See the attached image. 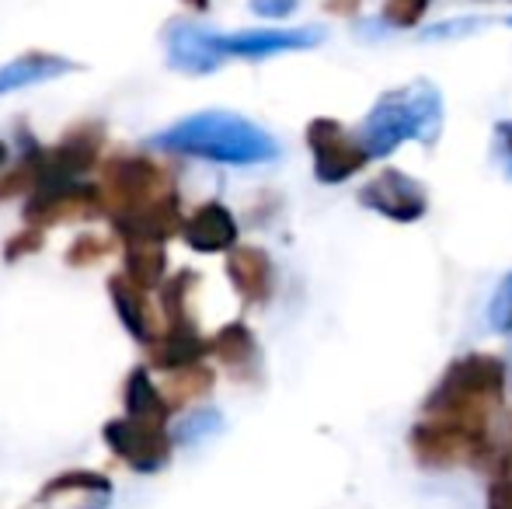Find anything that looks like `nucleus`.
Wrapping results in <instances>:
<instances>
[{"mask_svg": "<svg viewBox=\"0 0 512 509\" xmlns=\"http://www.w3.org/2000/svg\"><path fill=\"white\" fill-rule=\"evenodd\" d=\"M509 398V363L492 353H464L446 363L439 381L425 394L418 419L436 426L457 429V433L495 443V422L506 412Z\"/></svg>", "mask_w": 512, "mask_h": 509, "instance_id": "f257e3e1", "label": "nucleus"}, {"mask_svg": "<svg viewBox=\"0 0 512 509\" xmlns=\"http://www.w3.org/2000/svg\"><path fill=\"white\" fill-rule=\"evenodd\" d=\"M324 39L321 28H248L234 35H213L192 25L168 32V63L182 74H213L227 60H269L279 53H300Z\"/></svg>", "mask_w": 512, "mask_h": 509, "instance_id": "f03ea898", "label": "nucleus"}, {"mask_svg": "<svg viewBox=\"0 0 512 509\" xmlns=\"http://www.w3.org/2000/svg\"><path fill=\"white\" fill-rule=\"evenodd\" d=\"M157 147L182 157H199L213 164H265L279 157V143L269 129L227 109H206L189 119H178L164 133H157Z\"/></svg>", "mask_w": 512, "mask_h": 509, "instance_id": "7ed1b4c3", "label": "nucleus"}, {"mask_svg": "<svg viewBox=\"0 0 512 509\" xmlns=\"http://www.w3.org/2000/svg\"><path fill=\"white\" fill-rule=\"evenodd\" d=\"M443 91L432 81L418 77L401 88H391L373 102L366 112L359 136H363L370 157H387L405 143H436L443 133Z\"/></svg>", "mask_w": 512, "mask_h": 509, "instance_id": "20e7f679", "label": "nucleus"}, {"mask_svg": "<svg viewBox=\"0 0 512 509\" xmlns=\"http://www.w3.org/2000/svg\"><path fill=\"white\" fill-rule=\"evenodd\" d=\"M102 206L112 220L129 217L136 210L161 203L175 192V178L164 164L150 161V157H112L102 168Z\"/></svg>", "mask_w": 512, "mask_h": 509, "instance_id": "39448f33", "label": "nucleus"}, {"mask_svg": "<svg viewBox=\"0 0 512 509\" xmlns=\"http://www.w3.org/2000/svg\"><path fill=\"white\" fill-rule=\"evenodd\" d=\"M307 147L314 157V178L321 185H342L356 178L373 161L359 129L342 126L331 116H317L307 123Z\"/></svg>", "mask_w": 512, "mask_h": 509, "instance_id": "423d86ee", "label": "nucleus"}, {"mask_svg": "<svg viewBox=\"0 0 512 509\" xmlns=\"http://www.w3.org/2000/svg\"><path fill=\"white\" fill-rule=\"evenodd\" d=\"M102 143H105V129L98 123H84V126L70 129L56 147H46V150L35 147L32 154H28V161H32V168H35V178H39L35 189H42V185L81 182L98 164V157H102Z\"/></svg>", "mask_w": 512, "mask_h": 509, "instance_id": "0eeeda50", "label": "nucleus"}, {"mask_svg": "<svg viewBox=\"0 0 512 509\" xmlns=\"http://www.w3.org/2000/svg\"><path fill=\"white\" fill-rule=\"evenodd\" d=\"M359 206L391 224H418L429 213V192L418 178L401 168H380L370 182L359 189Z\"/></svg>", "mask_w": 512, "mask_h": 509, "instance_id": "6e6552de", "label": "nucleus"}, {"mask_svg": "<svg viewBox=\"0 0 512 509\" xmlns=\"http://www.w3.org/2000/svg\"><path fill=\"white\" fill-rule=\"evenodd\" d=\"M105 443L112 447V454L119 457L122 464H129L140 475H154L168 464L171 457V436L164 426H154V422L133 419V415H122V419H112L102 429Z\"/></svg>", "mask_w": 512, "mask_h": 509, "instance_id": "1a4fd4ad", "label": "nucleus"}, {"mask_svg": "<svg viewBox=\"0 0 512 509\" xmlns=\"http://www.w3.org/2000/svg\"><path fill=\"white\" fill-rule=\"evenodd\" d=\"M105 213L102 192L88 182H63V185H42L25 199V220L28 227L67 224V220H84Z\"/></svg>", "mask_w": 512, "mask_h": 509, "instance_id": "9d476101", "label": "nucleus"}, {"mask_svg": "<svg viewBox=\"0 0 512 509\" xmlns=\"http://www.w3.org/2000/svg\"><path fill=\"white\" fill-rule=\"evenodd\" d=\"M112 482L98 471H63L39 489L25 509H108Z\"/></svg>", "mask_w": 512, "mask_h": 509, "instance_id": "9b49d317", "label": "nucleus"}, {"mask_svg": "<svg viewBox=\"0 0 512 509\" xmlns=\"http://www.w3.org/2000/svg\"><path fill=\"white\" fill-rule=\"evenodd\" d=\"M147 356L164 374H175V370L196 367V363L206 360L209 339L199 335L196 321H178V325H164L161 332L147 342Z\"/></svg>", "mask_w": 512, "mask_h": 509, "instance_id": "f8f14e48", "label": "nucleus"}, {"mask_svg": "<svg viewBox=\"0 0 512 509\" xmlns=\"http://www.w3.org/2000/svg\"><path fill=\"white\" fill-rule=\"evenodd\" d=\"M182 238L192 252L216 255L237 248V217L223 203H203L192 217H185Z\"/></svg>", "mask_w": 512, "mask_h": 509, "instance_id": "ddd939ff", "label": "nucleus"}, {"mask_svg": "<svg viewBox=\"0 0 512 509\" xmlns=\"http://www.w3.org/2000/svg\"><path fill=\"white\" fill-rule=\"evenodd\" d=\"M108 293H112L115 314H119V321L126 325V332L136 335L143 346H147V342L164 328L161 307L150 304L147 290H143V286H136L133 279L126 276V272H122V276H112V283H108Z\"/></svg>", "mask_w": 512, "mask_h": 509, "instance_id": "4468645a", "label": "nucleus"}, {"mask_svg": "<svg viewBox=\"0 0 512 509\" xmlns=\"http://www.w3.org/2000/svg\"><path fill=\"white\" fill-rule=\"evenodd\" d=\"M227 276L248 304H265L272 297V286H276L272 258L258 245H237L234 252H227Z\"/></svg>", "mask_w": 512, "mask_h": 509, "instance_id": "2eb2a0df", "label": "nucleus"}, {"mask_svg": "<svg viewBox=\"0 0 512 509\" xmlns=\"http://www.w3.org/2000/svg\"><path fill=\"white\" fill-rule=\"evenodd\" d=\"M115 231L129 241H154V245H164L168 238H175V234H182L185 227V217H182V203H178V196H168L161 199V203L147 206V210H136L129 213V217H119L112 220Z\"/></svg>", "mask_w": 512, "mask_h": 509, "instance_id": "dca6fc26", "label": "nucleus"}, {"mask_svg": "<svg viewBox=\"0 0 512 509\" xmlns=\"http://www.w3.org/2000/svg\"><path fill=\"white\" fill-rule=\"evenodd\" d=\"M74 70H77V63L67 60V56L28 49V53H21L18 60L0 67V98L14 95V91H21V88H35V84L56 81V77H67V74H74Z\"/></svg>", "mask_w": 512, "mask_h": 509, "instance_id": "f3484780", "label": "nucleus"}, {"mask_svg": "<svg viewBox=\"0 0 512 509\" xmlns=\"http://www.w3.org/2000/svg\"><path fill=\"white\" fill-rule=\"evenodd\" d=\"M126 415L143 422H154V426H168L171 405L164 398V391L154 384V377L147 370H133L126 381Z\"/></svg>", "mask_w": 512, "mask_h": 509, "instance_id": "a211bd4d", "label": "nucleus"}, {"mask_svg": "<svg viewBox=\"0 0 512 509\" xmlns=\"http://www.w3.org/2000/svg\"><path fill=\"white\" fill-rule=\"evenodd\" d=\"M209 356L220 360L227 370H248L258 360V342L244 321H230L209 339Z\"/></svg>", "mask_w": 512, "mask_h": 509, "instance_id": "6ab92c4d", "label": "nucleus"}, {"mask_svg": "<svg viewBox=\"0 0 512 509\" xmlns=\"http://www.w3.org/2000/svg\"><path fill=\"white\" fill-rule=\"evenodd\" d=\"M164 269H168L164 245H154V241H129L126 245V276L147 293L164 286Z\"/></svg>", "mask_w": 512, "mask_h": 509, "instance_id": "aec40b11", "label": "nucleus"}, {"mask_svg": "<svg viewBox=\"0 0 512 509\" xmlns=\"http://www.w3.org/2000/svg\"><path fill=\"white\" fill-rule=\"evenodd\" d=\"M209 387H213V370L206 367V363H196V367H185V370H175V374H168V384L161 387L164 398H168V405H189V401L203 398L209 394Z\"/></svg>", "mask_w": 512, "mask_h": 509, "instance_id": "412c9836", "label": "nucleus"}, {"mask_svg": "<svg viewBox=\"0 0 512 509\" xmlns=\"http://www.w3.org/2000/svg\"><path fill=\"white\" fill-rule=\"evenodd\" d=\"M488 325L502 335H512V272L502 276V283L495 286L492 300H488Z\"/></svg>", "mask_w": 512, "mask_h": 509, "instance_id": "4be33fe9", "label": "nucleus"}, {"mask_svg": "<svg viewBox=\"0 0 512 509\" xmlns=\"http://www.w3.org/2000/svg\"><path fill=\"white\" fill-rule=\"evenodd\" d=\"M432 0H384V21L391 28H415L425 18Z\"/></svg>", "mask_w": 512, "mask_h": 509, "instance_id": "5701e85b", "label": "nucleus"}, {"mask_svg": "<svg viewBox=\"0 0 512 509\" xmlns=\"http://www.w3.org/2000/svg\"><path fill=\"white\" fill-rule=\"evenodd\" d=\"M108 255V241L98 238V234H81V238L70 245L67 252V265H77V269H88V265L102 262Z\"/></svg>", "mask_w": 512, "mask_h": 509, "instance_id": "b1692460", "label": "nucleus"}, {"mask_svg": "<svg viewBox=\"0 0 512 509\" xmlns=\"http://www.w3.org/2000/svg\"><path fill=\"white\" fill-rule=\"evenodd\" d=\"M42 238H46V231H42V227H25V231L14 234V238L4 245V258H7V262H14V258H21V255L39 252Z\"/></svg>", "mask_w": 512, "mask_h": 509, "instance_id": "393cba45", "label": "nucleus"}, {"mask_svg": "<svg viewBox=\"0 0 512 509\" xmlns=\"http://www.w3.org/2000/svg\"><path fill=\"white\" fill-rule=\"evenodd\" d=\"M495 150H499V161L502 168L512 175V119H502L495 123Z\"/></svg>", "mask_w": 512, "mask_h": 509, "instance_id": "a878e982", "label": "nucleus"}, {"mask_svg": "<svg viewBox=\"0 0 512 509\" xmlns=\"http://www.w3.org/2000/svg\"><path fill=\"white\" fill-rule=\"evenodd\" d=\"M251 11L262 14V18L279 21V18H286V14L297 11V0H251Z\"/></svg>", "mask_w": 512, "mask_h": 509, "instance_id": "bb28decb", "label": "nucleus"}, {"mask_svg": "<svg viewBox=\"0 0 512 509\" xmlns=\"http://www.w3.org/2000/svg\"><path fill=\"white\" fill-rule=\"evenodd\" d=\"M485 503H488V509H512V482H506V478H492Z\"/></svg>", "mask_w": 512, "mask_h": 509, "instance_id": "cd10ccee", "label": "nucleus"}, {"mask_svg": "<svg viewBox=\"0 0 512 509\" xmlns=\"http://www.w3.org/2000/svg\"><path fill=\"white\" fill-rule=\"evenodd\" d=\"M492 478H506V482H512V440H509V447L502 450V457H499V464H495V475Z\"/></svg>", "mask_w": 512, "mask_h": 509, "instance_id": "c85d7f7f", "label": "nucleus"}, {"mask_svg": "<svg viewBox=\"0 0 512 509\" xmlns=\"http://www.w3.org/2000/svg\"><path fill=\"white\" fill-rule=\"evenodd\" d=\"M359 4H363V0H328V11L331 14H345V18H349V14H356Z\"/></svg>", "mask_w": 512, "mask_h": 509, "instance_id": "c756f323", "label": "nucleus"}, {"mask_svg": "<svg viewBox=\"0 0 512 509\" xmlns=\"http://www.w3.org/2000/svg\"><path fill=\"white\" fill-rule=\"evenodd\" d=\"M185 4H192V7H196V11H206L209 0H185Z\"/></svg>", "mask_w": 512, "mask_h": 509, "instance_id": "7c9ffc66", "label": "nucleus"}, {"mask_svg": "<svg viewBox=\"0 0 512 509\" xmlns=\"http://www.w3.org/2000/svg\"><path fill=\"white\" fill-rule=\"evenodd\" d=\"M4 161H7V147L0 143V164H4Z\"/></svg>", "mask_w": 512, "mask_h": 509, "instance_id": "2f4dec72", "label": "nucleus"}, {"mask_svg": "<svg viewBox=\"0 0 512 509\" xmlns=\"http://www.w3.org/2000/svg\"><path fill=\"white\" fill-rule=\"evenodd\" d=\"M509 25H512V18H509Z\"/></svg>", "mask_w": 512, "mask_h": 509, "instance_id": "473e14b6", "label": "nucleus"}]
</instances>
